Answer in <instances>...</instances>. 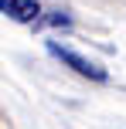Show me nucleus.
Returning <instances> with one entry per match:
<instances>
[{"label": "nucleus", "mask_w": 126, "mask_h": 129, "mask_svg": "<svg viewBox=\"0 0 126 129\" xmlns=\"http://www.w3.org/2000/svg\"><path fill=\"white\" fill-rule=\"evenodd\" d=\"M48 51L55 54L61 64H68V68L75 71V75L82 78H92V82H106V68H99V64H92L89 58H82V54H75L72 48H61L58 41H48Z\"/></svg>", "instance_id": "obj_1"}, {"label": "nucleus", "mask_w": 126, "mask_h": 129, "mask_svg": "<svg viewBox=\"0 0 126 129\" xmlns=\"http://www.w3.org/2000/svg\"><path fill=\"white\" fill-rule=\"evenodd\" d=\"M0 14H7L17 24H38L41 20V4L38 0H0Z\"/></svg>", "instance_id": "obj_2"}]
</instances>
